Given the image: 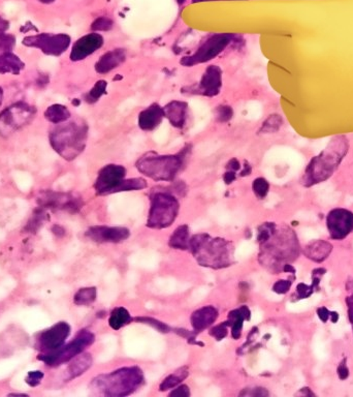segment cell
Segmentation results:
<instances>
[{"mask_svg": "<svg viewBox=\"0 0 353 397\" xmlns=\"http://www.w3.org/2000/svg\"><path fill=\"white\" fill-rule=\"evenodd\" d=\"M333 247L330 243L323 242V240H316V242H310L304 249V254L310 260L314 262H323L332 251Z\"/></svg>", "mask_w": 353, "mask_h": 397, "instance_id": "obj_23", "label": "cell"}, {"mask_svg": "<svg viewBox=\"0 0 353 397\" xmlns=\"http://www.w3.org/2000/svg\"><path fill=\"white\" fill-rule=\"evenodd\" d=\"M24 68L25 64L17 55L10 52H4L0 55V73L18 75Z\"/></svg>", "mask_w": 353, "mask_h": 397, "instance_id": "obj_25", "label": "cell"}, {"mask_svg": "<svg viewBox=\"0 0 353 397\" xmlns=\"http://www.w3.org/2000/svg\"><path fill=\"white\" fill-rule=\"evenodd\" d=\"M33 107L25 102H17L0 113V136H8L23 128L35 117Z\"/></svg>", "mask_w": 353, "mask_h": 397, "instance_id": "obj_10", "label": "cell"}, {"mask_svg": "<svg viewBox=\"0 0 353 397\" xmlns=\"http://www.w3.org/2000/svg\"><path fill=\"white\" fill-rule=\"evenodd\" d=\"M250 312L246 307L242 309H237V311L232 312L229 314V321L227 325L232 327V338L234 340H238L241 336V330H242L243 322L244 320H249Z\"/></svg>", "mask_w": 353, "mask_h": 397, "instance_id": "obj_26", "label": "cell"}, {"mask_svg": "<svg viewBox=\"0 0 353 397\" xmlns=\"http://www.w3.org/2000/svg\"><path fill=\"white\" fill-rule=\"evenodd\" d=\"M136 321L138 322L145 323V324L151 325V326L155 327L158 331L162 332H167L169 330V328L167 326V325L163 324V323L160 322V321L154 320V319L150 318H138Z\"/></svg>", "mask_w": 353, "mask_h": 397, "instance_id": "obj_42", "label": "cell"}, {"mask_svg": "<svg viewBox=\"0 0 353 397\" xmlns=\"http://www.w3.org/2000/svg\"><path fill=\"white\" fill-rule=\"evenodd\" d=\"M104 43V37L100 33H90V35H85L73 45V49H71V59L73 61L85 59L92 55L98 49L102 48Z\"/></svg>", "mask_w": 353, "mask_h": 397, "instance_id": "obj_16", "label": "cell"}, {"mask_svg": "<svg viewBox=\"0 0 353 397\" xmlns=\"http://www.w3.org/2000/svg\"><path fill=\"white\" fill-rule=\"evenodd\" d=\"M173 249H186L189 247V230L187 226H181L174 232L169 240Z\"/></svg>", "mask_w": 353, "mask_h": 397, "instance_id": "obj_28", "label": "cell"}, {"mask_svg": "<svg viewBox=\"0 0 353 397\" xmlns=\"http://www.w3.org/2000/svg\"><path fill=\"white\" fill-rule=\"evenodd\" d=\"M42 379H44V372H41V370H35V372H28L25 382L30 387H35V386H39L42 383Z\"/></svg>", "mask_w": 353, "mask_h": 397, "instance_id": "obj_40", "label": "cell"}, {"mask_svg": "<svg viewBox=\"0 0 353 397\" xmlns=\"http://www.w3.org/2000/svg\"><path fill=\"white\" fill-rule=\"evenodd\" d=\"M218 316L215 307H205L194 312L191 316V324L196 331H203L205 328L211 326Z\"/></svg>", "mask_w": 353, "mask_h": 397, "instance_id": "obj_22", "label": "cell"}, {"mask_svg": "<svg viewBox=\"0 0 353 397\" xmlns=\"http://www.w3.org/2000/svg\"><path fill=\"white\" fill-rule=\"evenodd\" d=\"M8 26H10L8 25V22L4 19V18L0 17V33L6 32L8 29Z\"/></svg>", "mask_w": 353, "mask_h": 397, "instance_id": "obj_52", "label": "cell"}, {"mask_svg": "<svg viewBox=\"0 0 353 397\" xmlns=\"http://www.w3.org/2000/svg\"><path fill=\"white\" fill-rule=\"evenodd\" d=\"M338 376L341 380H345L349 376V370H348L347 365H346V359H344L341 363H340L338 367Z\"/></svg>", "mask_w": 353, "mask_h": 397, "instance_id": "obj_46", "label": "cell"}, {"mask_svg": "<svg viewBox=\"0 0 353 397\" xmlns=\"http://www.w3.org/2000/svg\"><path fill=\"white\" fill-rule=\"evenodd\" d=\"M330 321H332L333 323H336L337 321L339 320V314H337V312H330Z\"/></svg>", "mask_w": 353, "mask_h": 397, "instance_id": "obj_54", "label": "cell"}, {"mask_svg": "<svg viewBox=\"0 0 353 397\" xmlns=\"http://www.w3.org/2000/svg\"><path fill=\"white\" fill-rule=\"evenodd\" d=\"M349 150V142L345 136L333 138L328 146L311 160L303 177L305 186L321 184L330 177L339 168Z\"/></svg>", "mask_w": 353, "mask_h": 397, "instance_id": "obj_1", "label": "cell"}, {"mask_svg": "<svg viewBox=\"0 0 353 397\" xmlns=\"http://www.w3.org/2000/svg\"><path fill=\"white\" fill-rule=\"evenodd\" d=\"M189 396H191V391H189V388L187 386H181L171 393V396L176 397H187Z\"/></svg>", "mask_w": 353, "mask_h": 397, "instance_id": "obj_47", "label": "cell"}, {"mask_svg": "<svg viewBox=\"0 0 353 397\" xmlns=\"http://www.w3.org/2000/svg\"><path fill=\"white\" fill-rule=\"evenodd\" d=\"M221 86H222L221 69L218 66H208L198 84V93L205 97H215L220 93Z\"/></svg>", "mask_w": 353, "mask_h": 397, "instance_id": "obj_17", "label": "cell"}, {"mask_svg": "<svg viewBox=\"0 0 353 397\" xmlns=\"http://www.w3.org/2000/svg\"><path fill=\"white\" fill-rule=\"evenodd\" d=\"M223 179H225V184H232V182H234V179H236V172H227V173L225 174V177H223Z\"/></svg>", "mask_w": 353, "mask_h": 397, "instance_id": "obj_51", "label": "cell"}, {"mask_svg": "<svg viewBox=\"0 0 353 397\" xmlns=\"http://www.w3.org/2000/svg\"><path fill=\"white\" fill-rule=\"evenodd\" d=\"M326 225L333 239H344L353 231V213L343 208L334 209L328 214Z\"/></svg>", "mask_w": 353, "mask_h": 397, "instance_id": "obj_13", "label": "cell"}, {"mask_svg": "<svg viewBox=\"0 0 353 397\" xmlns=\"http://www.w3.org/2000/svg\"><path fill=\"white\" fill-rule=\"evenodd\" d=\"M350 322H352V326H353V320H350Z\"/></svg>", "mask_w": 353, "mask_h": 397, "instance_id": "obj_59", "label": "cell"}, {"mask_svg": "<svg viewBox=\"0 0 353 397\" xmlns=\"http://www.w3.org/2000/svg\"><path fill=\"white\" fill-rule=\"evenodd\" d=\"M234 39V35L227 33L212 35L198 47L193 54L182 58L181 64L184 66H193L196 64H205L221 54L225 49L232 43Z\"/></svg>", "mask_w": 353, "mask_h": 397, "instance_id": "obj_9", "label": "cell"}, {"mask_svg": "<svg viewBox=\"0 0 353 397\" xmlns=\"http://www.w3.org/2000/svg\"><path fill=\"white\" fill-rule=\"evenodd\" d=\"M92 365V357L90 354L78 355L66 370V381H71L84 374Z\"/></svg>", "mask_w": 353, "mask_h": 397, "instance_id": "obj_24", "label": "cell"}, {"mask_svg": "<svg viewBox=\"0 0 353 397\" xmlns=\"http://www.w3.org/2000/svg\"><path fill=\"white\" fill-rule=\"evenodd\" d=\"M39 203L44 208L62 209V211H77L81 208V200L69 194L44 193L39 198Z\"/></svg>", "mask_w": 353, "mask_h": 397, "instance_id": "obj_15", "label": "cell"}, {"mask_svg": "<svg viewBox=\"0 0 353 397\" xmlns=\"http://www.w3.org/2000/svg\"><path fill=\"white\" fill-rule=\"evenodd\" d=\"M44 117L52 124H59L68 122L71 118V112L66 106L56 104L47 109L46 112H44Z\"/></svg>", "mask_w": 353, "mask_h": 397, "instance_id": "obj_27", "label": "cell"}, {"mask_svg": "<svg viewBox=\"0 0 353 397\" xmlns=\"http://www.w3.org/2000/svg\"><path fill=\"white\" fill-rule=\"evenodd\" d=\"M42 4H51V2L55 1V0H40Z\"/></svg>", "mask_w": 353, "mask_h": 397, "instance_id": "obj_56", "label": "cell"}, {"mask_svg": "<svg viewBox=\"0 0 353 397\" xmlns=\"http://www.w3.org/2000/svg\"><path fill=\"white\" fill-rule=\"evenodd\" d=\"M86 236L95 242H121L129 237V231L125 227H92L86 232Z\"/></svg>", "mask_w": 353, "mask_h": 397, "instance_id": "obj_18", "label": "cell"}, {"mask_svg": "<svg viewBox=\"0 0 353 397\" xmlns=\"http://www.w3.org/2000/svg\"><path fill=\"white\" fill-rule=\"evenodd\" d=\"M313 289L314 288L309 287V285L305 284H299L297 287V293H298L299 299L308 298L313 293Z\"/></svg>", "mask_w": 353, "mask_h": 397, "instance_id": "obj_45", "label": "cell"}, {"mask_svg": "<svg viewBox=\"0 0 353 397\" xmlns=\"http://www.w3.org/2000/svg\"><path fill=\"white\" fill-rule=\"evenodd\" d=\"M144 381L142 370L138 367H124L100 376L93 380V387L100 390L104 396H125L135 392Z\"/></svg>", "mask_w": 353, "mask_h": 397, "instance_id": "obj_4", "label": "cell"}, {"mask_svg": "<svg viewBox=\"0 0 353 397\" xmlns=\"http://www.w3.org/2000/svg\"><path fill=\"white\" fill-rule=\"evenodd\" d=\"M147 182L146 180L142 179V178H133V179L123 180L122 184L117 187L115 193H119V191H140V189H146Z\"/></svg>", "mask_w": 353, "mask_h": 397, "instance_id": "obj_33", "label": "cell"}, {"mask_svg": "<svg viewBox=\"0 0 353 397\" xmlns=\"http://www.w3.org/2000/svg\"><path fill=\"white\" fill-rule=\"evenodd\" d=\"M71 333V326L66 322H59L44 330L37 338V349L49 353L61 348Z\"/></svg>", "mask_w": 353, "mask_h": 397, "instance_id": "obj_14", "label": "cell"}, {"mask_svg": "<svg viewBox=\"0 0 353 397\" xmlns=\"http://www.w3.org/2000/svg\"><path fill=\"white\" fill-rule=\"evenodd\" d=\"M124 167L120 165H108L100 170L96 179L95 189L98 195H108L115 193L117 187L124 180Z\"/></svg>", "mask_w": 353, "mask_h": 397, "instance_id": "obj_12", "label": "cell"}, {"mask_svg": "<svg viewBox=\"0 0 353 397\" xmlns=\"http://www.w3.org/2000/svg\"><path fill=\"white\" fill-rule=\"evenodd\" d=\"M15 45V37L11 35H6V32L0 33V51L8 52L12 50Z\"/></svg>", "mask_w": 353, "mask_h": 397, "instance_id": "obj_39", "label": "cell"}, {"mask_svg": "<svg viewBox=\"0 0 353 397\" xmlns=\"http://www.w3.org/2000/svg\"><path fill=\"white\" fill-rule=\"evenodd\" d=\"M96 289L95 288H83L76 293L73 301L77 305H89L95 301Z\"/></svg>", "mask_w": 353, "mask_h": 397, "instance_id": "obj_31", "label": "cell"}, {"mask_svg": "<svg viewBox=\"0 0 353 397\" xmlns=\"http://www.w3.org/2000/svg\"><path fill=\"white\" fill-rule=\"evenodd\" d=\"M317 312H318L319 318L323 323L328 322V319L330 318V312L325 307H321V309H317Z\"/></svg>", "mask_w": 353, "mask_h": 397, "instance_id": "obj_49", "label": "cell"}, {"mask_svg": "<svg viewBox=\"0 0 353 397\" xmlns=\"http://www.w3.org/2000/svg\"><path fill=\"white\" fill-rule=\"evenodd\" d=\"M347 304H348V314H349V319L350 320H353V295L352 297L347 298Z\"/></svg>", "mask_w": 353, "mask_h": 397, "instance_id": "obj_53", "label": "cell"}, {"mask_svg": "<svg viewBox=\"0 0 353 397\" xmlns=\"http://www.w3.org/2000/svg\"><path fill=\"white\" fill-rule=\"evenodd\" d=\"M23 44L28 47L40 49L44 54L59 57L68 50L71 45V37L64 33H59V35L41 33V35L25 37Z\"/></svg>", "mask_w": 353, "mask_h": 397, "instance_id": "obj_11", "label": "cell"}, {"mask_svg": "<svg viewBox=\"0 0 353 397\" xmlns=\"http://www.w3.org/2000/svg\"><path fill=\"white\" fill-rule=\"evenodd\" d=\"M163 113L174 128L182 129L186 124L189 105L181 100H173L163 108Z\"/></svg>", "mask_w": 353, "mask_h": 397, "instance_id": "obj_19", "label": "cell"}, {"mask_svg": "<svg viewBox=\"0 0 353 397\" xmlns=\"http://www.w3.org/2000/svg\"><path fill=\"white\" fill-rule=\"evenodd\" d=\"M183 158L180 155L143 156L136 162V168L147 177L156 182H171L182 168Z\"/></svg>", "mask_w": 353, "mask_h": 397, "instance_id": "obj_6", "label": "cell"}, {"mask_svg": "<svg viewBox=\"0 0 353 397\" xmlns=\"http://www.w3.org/2000/svg\"><path fill=\"white\" fill-rule=\"evenodd\" d=\"M189 249L203 266L222 268L231 264V249L225 239H212L207 234L193 236Z\"/></svg>", "mask_w": 353, "mask_h": 397, "instance_id": "obj_3", "label": "cell"}, {"mask_svg": "<svg viewBox=\"0 0 353 397\" xmlns=\"http://www.w3.org/2000/svg\"><path fill=\"white\" fill-rule=\"evenodd\" d=\"M189 376V370L182 367V369L176 370L171 376L167 377L164 381H163L162 385H160V390L162 391H165V390L172 389V388H175L176 385H179L182 382L184 379L187 378Z\"/></svg>", "mask_w": 353, "mask_h": 397, "instance_id": "obj_30", "label": "cell"}, {"mask_svg": "<svg viewBox=\"0 0 353 397\" xmlns=\"http://www.w3.org/2000/svg\"><path fill=\"white\" fill-rule=\"evenodd\" d=\"M163 118V108L160 105L152 104L138 115V126L143 131H151L162 124Z\"/></svg>", "mask_w": 353, "mask_h": 397, "instance_id": "obj_20", "label": "cell"}, {"mask_svg": "<svg viewBox=\"0 0 353 397\" xmlns=\"http://www.w3.org/2000/svg\"><path fill=\"white\" fill-rule=\"evenodd\" d=\"M2 100H4V90L0 88V106H1Z\"/></svg>", "mask_w": 353, "mask_h": 397, "instance_id": "obj_55", "label": "cell"}, {"mask_svg": "<svg viewBox=\"0 0 353 397\" xmlns=\"http://www.w3.org/2000/svg\"><path fill=\"white\" fill-rule=\"evenodd\" d=\"M179 203L171 194H155L152 197L150 209L148 227L162 229L171 226L178 215Z\"/></svg>", "mask_w": 353, "mask_h": 397, "instance_id": "obj_7", "label": "cell"}, {"mask_svg": "<svg viewBox=\"0 0 353 397\" xmlns=\"http://www.w3.org/2000/svg\"><path fill=\"white\" fill-rule=\"evenodd\" d=\"M261 245H263L261 262L269 266H280L283 262L294 260L299 255L298 239L290 230L277 231L276 229L272 237Z\"/></svg>", "mask_w": 353, "mask_h": 397, "instance_id": "obj_5", "label": "cell"}, {"mask_svg": "<svg viewBox=\"0 0 353 397\" xmlns=\"http://www.w3.org/2000/svg\"><path fill=\"white\" fill-rule=\"evenodd\" d=\"M126 59V54L123 49H114L102 55L95 64V71L98 73H107L121 66Z\"/></svg>", "mask_w": 353, "mask_h": 397, "instance_id": "obj_21", "label": "cell"}, {"mask_svg": "<svg viewBox=\"0 0 353 397\" xmlns=\"http://www.w3.org/2000/svg\"><path fill=\"white\" fill-rule=\"evenodd\" d=\"M275 231H276V225L272 224V223L263 224V226L258 229V242L261 243V244L267 242L268 240L272 237Z\"/></svg>", "mask_w": 353, "mask_h": 397, "instance_id": "obj_36", "label": "cell"}, {"mask_svg": "<svg viewBox=\"0 0 353 397\" xmlns=\"http://www.w3.org/2000/svg\"><path fill=\"white\" fill-rule=\"evenodd\" d=\"M198 1H207V0H193V2H198Z\"/></svg>", "mask_w": 353, "mask_h": 397, "instance_id": "obj_58", "label": "cell"}, {"mask_svg": "<svg viewBox=\"0 0 353 397\" xmlns=\"http://www.w3.org/2000/svg\"><path fill=\"white\" fill-rule=\"evenodd\" d=\"M131 321V314L123 309V307H117L112 312L111 316H109V324L113 329L118 330L125 325L129 324Z\"/></svg>", "mask_w": 353, "mask_h": 397, "instance_id": "obj_29", "label": "cell"}, {"mask_svg": "<svg viewBox=\"0 0 353 397\" xmlns=\"http://www.w3.org/2000/svg\"><path fill=\"white\" fill-rule=\"evenodd\" d=\"M252 189H253L256 197L263 198L267 197L268 193H269L270 184L265 178H258L254 180Z\"/></svg>", "mask_w": 353, "mask_h": 397, "instance_id": "obj_35", "label": "cell"}, {"mask_svg": "<svg viewBox=\"0 0 353 397\" xmlns=\"http://www.w3.org/2000/svg\"><path fill=\"white\" fill-rule=\"evenodd\" d=\"M107 86L108 83L104 80H100L95 86L92 87L90 91H89L88 95H86V100L89 104H93V102H97L102 95L106 93Z\"/></svg>", "mask_w": 353, "mask_h": 397, "instance_id": "obj_34", "label": "cell"}, {"mask_svg": "<svg viewBox=\"0 0 353 397\" xmlns=\"http://www.w3.org/2000/svg\"><path fill=\"white\" fill-rule=\"evenodd\" d=\"M176 1L178 2V4L182 6L183 4H185V1H186V0H176Z\"/></svg>", "mask_w": 353, "mask_h": 397, "instance_id": "obj_57", "label": "cell"}, {"mask_svg": "<svg viewBox=\"0 0 353 397\" xmlns=\"http://www.w3.org/2000/svg\"><path fill=\"white\" fill-rule=\"evenodd\" d=\"M227 323L225 322V324H221L217 327L213 328V329L211 330V336H213L217 340H223V338L227 336Z\"/></svg>", "mask_w": 353, "mask_h": 397, "instance_id": "obj_43", "label": "cell"}, {"mask_svg": "<svg viewBox=\"0 0 353 397\" xmlns=\"http://www.w3.org/2000/svg\"><path fill=\"white\" fill-rule=\"evenodd\" d=\"M216 120L220 124H225V122H229L232 119V116H234V111H232V107L227 106V105H221V106L217 107L215 111Z\"/></svg>", "mask_w": 353, "mask_h": 397, "instance_id": "obj_37", "label": "cell"}, {"mask_svg": "<svg viewBox=\"0 0 353 397\" xmlns=\"http://www.w3.org/2000/svg\"><path fill=\"white\" fill-rule=\"evenodd\" d=\"M95 336L87 330H82L75 340L66 345H62L56 351L40 355L39 360L46 363L48 367H59L64 363L73 360L75 357L82 353L87 347L92 345Z\"/></svg>", "mask_w": 353, "mask_h": 397, "instance_id": "obj_8", "label": "cell"}, {"mask_svg": "<svg viewBox=\"0 0 353 397\" xmlns=\"http://www.w3.org/2000/svg\"><path fill=\"white\" fill-rule=\"evenodd\" d=\"M44 213H42V211H39V213H35V216H33L32 218V220H31V222L29 223L25 230H28V231L30 232L37 231V230L42 226V223H44Z\"/></svg>", "mask_w": 353, "mask_h": 397, "instance_id": "obj_41", "label": "cell"}, {"mask_svg": "<svg viewBox=\"0 0 353 397\" xmlns=\"http://www.w3.org/2000/svg\"><path fill=\"white\" fill-rule=\"evenodd\" d=\"M290 287H292V282H289V280H278L273 287V290L276 293L285 294L289 291Z\"/></svg>", "mask_w": 353, "mask_h": 397, "instance_id": "obj_44", "label": "cell"}, {"mask_svg": "<svg viewBox=\"0 0 353 397\" xmlns=\"http://www.w3.org/2000/svg\"><path fill=\"white\" fill-rule=\"evenodd\" d=\"M283 120L282 117L278 114H274V115L270 116L267 120L263 124L259 131L261 134H273L276 133L282 126Z\"/></svg>", "mask_w": 353, "mask_h": 397, "instance_id": "obj_32", "label": "cell"}, {"mask_svg": "<svg viewBox=\"0 0 353 397\" xmlns=\"http://www.w3.org/2000/svg\"><path fill=\"white\" fill-rule=\"evenodd\" d=\"M227 169H229V171L237 172L240 170L241 164L237 158H232V160H229V164H227Z\"/></svg>", "mask_w": 353, "mask_h": 397, "instance_id": "obj_50", "label": "cell"}, {"mask_svg": "<svg viewBox=\"0 0 353 397\" xmlns=\"http://www.w3.org/2000/svg\"><path fill=\"white\" fill-rule=\"evenodd\" d=\"M114 22L109 18L100 17L93 22L91 29L93 31H109L113 28Z\"/></svg>", "mask_w": 353, "mask_h": 397, "instance_id": "obj_38", "label": "cell"}, {"mask_svg": "<svg viewBox=\"0 0 353 397\" xmlns=\"http://www.w3.org/2000/svg\"><path fill=\"white\" fill-rule=\"evenodd\" d=\"M253 390V392H247V391H244L242 392V393H241V396H269V393H268L267 391H265V389H263V388H256V389H252Z\"/></svg>", "mask_w": 353, "mask_h": 397, "instance_id": "obj_48", "label": "cell"}, {"mask_svg": "<svg viewBox=\"0 0 353 397\" xmlns=\"http://www.w3.org/2000/svg\"><path fill=\"white\" fill-rule=\"evenodd\" d=\"M88 126L84 122H62L50 134V143L64 160L78 158L86 146Z\"/></svg>", "mask_w": 353, "mask_h": 397, "instance_id": "obj_2", "label": "cell"}]
</instances>
